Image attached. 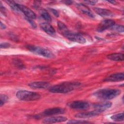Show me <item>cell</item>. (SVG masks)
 <instances>
[{
	"label": "cell",
	"instance_id": "obj_1",
	"mask_svg": "<svg viewBox=\"0 0 124 124\" xmlns=\"http://www.w3.org/2000/svg\"><path fill=\"white\" fill-rule=\"evenodd\" d=\"M81 86L78 82H64L49 88V91L53 93H67L70 92Z\"/></svg>",
	"mask_w": 124,
	"mask_h": 124
},
{
	"label": "cell",
	"instance_id": "obj_2",
	"mask_svg": "<svg viewBox=\"0 0 124 124\" xmlns=\"http://www.w3.org/2000/svg\"><path fill=\"white\" fill-rule=\"evenodd\" d=\"M121 93V91L116 89H102L94 92L93 95L96 98L102 100L113 99Z\"/></svg>",
	"mask_w": 124,
	"mask_h": 124
},
{
	"label": "cell",
	"instance_id": "obj_3",
	"mask_svg": "<svg viewBox=\"0 0 124 124\" xmlns=\"http://www.w3.org/2000/svg\"><path fill=\"white\" fill-rule=\"evenodd\" d=\"M16 96L19 99L27 101L37 100L41 98L40 94L26 90L18 91L16 93Z\"/></svg>",
	"mask_w": 124,
	"mask_h": 124
},
{
	"label": "cell",
	"instance_id": "obj_4",
	"mask_svg": "<svg viewBox=\"0 0 124 124\" xmlns=\"http://www.w3.org/2000/svg\"><path fill=\"white\" fill-rule=\"evenodd\" d=\"M26 47L30 51L46 58H54L55 57L54 53L47 49L33 45H28Z\"/></svg>",
	"mask_w": 124,
	"mask_h": 124
},
{
	"label": "cell",
	"instance_id": "obj_5",
	"mask_svg": "<svg viewBox=\"0 0 124 124\" xmlns=\"http://www.w3.org/2000/svg\"><path fill=\"white\" fill-rule=\"evenodd\" d=\"M62 34L65 38L73 42H75L80 44H84L86 42L85 38L81 35L70 31L68 30L62 32Z\"/></svg>",
	"mask_w": 124,
	"mask_h": 124
},
{
	"label": "cell",
	"instance_id": "obj_6",
	"mask_svg": "<svg viewBox=\"0 0 124 124\" xmlns=\"http://www.w3.org/2000/svg\"><path fill=\"white\" fill-rule=\"evenodd\" d=\"M68 106L74 109L85 110L88 109L89 108L90 105L87 101L78 100L74 101L69 103L68 104Z\"/></svg>",
	"mask_w": 124,
	"mask_h": 124
},
{
	"label": "cell",
	"instance_id": "obj_7",
	"mask_svg": "<svg viewBox=\"0 0 124 124\" xmlns=\"http://www.w3.org/2000/svg\"><path fill=\"white\" fill-rule=\"evenodd\" d=\"M104 110L99 108H95V109L86 112L79 113L75 115V117L78 118H88L94 117L95 116L98 115L100 113H102Z\"/></svg>",
	"mask_w": 124,
	"mask_h": 124
},
{
	"label": "cell",
	"instance_id": "obj_8",
	"mask_svg": "<svg viewBox=\"0 0 124 124\" xmlns=\"http://www.w3.org/2000/svg\"><path fill=\"white\" fill-rule=\"evenodd\" d=\"M115 21L110 19H106L102 21L98 25L97 28V31L98 32H102L107 29H110L114 25H115Z\"/></svg>",
	"mask_w": 124,
	"mask_h": 124
},
{
	"label": "cell",
	"instance_id": "obj_9",
	"mask_svg": "<svg viewBox=\"0 0 124 124\" xmlns=\"http://www.w3.org/2000/svg\"><path fill=\"white\" fill-rule=\"evenodd\" d=\"M65 112V109L62 108L56 107L49 108L46 109L42 113V114L44 116H52L54 115L63 114Z\"/></svg>",
	"mask_w": 124,
	"mask_h": 124
},
{
	"label": "cell",
	"instance_id": "obj_10",
	"mask_svg": "<svg viewBox=\"0 0 124 124\" xmlns=\"http://www.w3.org/2000/svg\"><path fill=\"white\" fill-rule=\"evenodd\" d=\"M18 7L20 12H22L23 13H24V14L26 16L27 18L32 19H35L36 18V14L28 7L20 4H18Z\"/></svg>",
	"mask_w": 124,
	"mask_h": 124
},
{
	"label": "cell",
	"instance_id": "obj_11",
	"mask_svg": "<svg viewBox=\"0 0 124 124\" xmlns=\"http://www.w3.org/2000/svg\"><path fill=\"white\" fill-rule=\"evenodd\" d=\"M124 79V74L123 73H117L108 76L104 80L108 82H118L123 80Z\"/></svg>",
	"mask_w": 124,
	"mask_h": 124
},
{
	"label": "cell",
	"instance_id": "obj_12",
	"mask_svg": "<svg viewBox=\"0 0 124 124\" xmlns=\"http://www.w3.org/2000/svg\"><path fill=\"white\" fill-rule=\"evenodd\" d=\"M76 6L77 8L82 13L87 15L90 17L94 18L95 15L92 11L85 5L83 3H77Z\"/></svg>",
	"mask_w": 124,
	"mask_h": 124
},
{
	"label": "cell",
	"instance_id": "obj_13",
	"mask_svg": "<svg viewBox=\"0 0 124 124\" xmlns=\"http://www.w3.org/2000/svg\"><path fill=\"white\" fill-rule=\"evenodd\" d=\"M29 86L34 89H47L48 88L50 84L46 81H34L29 83Z\"/></svg>",
	"mask_w": 124,
	"mask_h": 124
},
{
	"label": "cell",
	"instance_id": "obj_14",
	"mask_svg": "<svg viewBox=\"0 0 124 124\" xmlns=\"http://www.w3.org/2000/svg\"><path fill=\"white\" fill-rule=\"evenodd\" d=\"M67 120L66 117L63 116H53L50 117L46 118L43 121V123L45 124H52L56 123L63 122Z\"/></svg>",
	"mask_w": 124,
	"mask_h": 124
},
{
	"label": "cell",
	"instance_id": "obj_15",
	"mask_svg": "<svg viewBox=\"0 0 124 124\" xmlns=\"http://www.w3.org/2000/svg\"><path fill=\"white\" fill-rule=\"evenodd\" d=\"M41 28L44 30L46 33L50 35H54L56 31L52 25L47 22H43L40 24Z\"/></svg>",
	"mask_w": 124,
	"mask_h": 124
},
{
	"label": "cell",
	"instance_id": "obj_16",
	"mask_svg": "<svg viewBox=\"0 0 124 124\" xmlns=\"http://www.w3.org/2000/svg\"><path fill=\"white\" fill-rule=\"evenodd\" d=\"M94 11L102 17H112L114 15L111 11L106 9L96 7L94 8Z\"/></svg>",
	"mask_w": 124,
	"mask_h": 124
},
{
	"label": "cell",
	"instance_id": "obj_17",
	"mask_svg": "<svg viewBox=\"0 0 124 124\" xmlns=\"http://www.w3.org/2000/svg\"><path fill=\"white\" fill-rule=\"evenodd\" d=\"M107 58L114 61H122L124 60V54L120 53L110 54L107 56Z\"/></svg>",
	"mask_w": 124,
	"mask_h": 124
},
{
	"label": "cell",
	"instance_id": "obj_18",
	"mask_svg": "<svg viewBox=\"0 0 124 124\" xmlns=\"http://www.w3.org/2000/svg\"><path fill=\"white\" fill-rule=\"evenodd\" d=\"M112 106V103L110 102H102L101 103L96 104L93 105V107L95 108H99L103 109V110H105L106 109L110 108Z\"/></svg>",
	"mask_w": 124,
	"mask_h": 124
},
{
	"label": "cell",
	"instance_id": "obj_19",
	"mask_svg": "<svg viewBox=\"0 0 124 124\" xmlns=\"http://www.w3.org/2000/svg\"><path fill=\"white\" fill-rule=\"evenodd\" d=\"M40 15L41 17L44 20H45L46 21L48 22H50L51 21L52 19H51V17L50 16V15L45 9H41L40 11Z\"/></svg>",
	"mask_w": 124,
	"mask_h": 124
},
{
	"label": "cell",
	"instance_id": "obj_20",
	"mask_svg": "<svg viewBox=\"0 0 124 124\" xmlns=\"http://www.w3.org/2000/svg\"><path fill=\"white\" fill-rule=\"evenodd\" d=\"M110 118L115 122H122L124 121V113H119L111 116Z\"/></svg>",
	"mask_w": 124,
	"mask_h": 124
},
{
	"label": "cell",
	"instance_id": "obj_21",
	"mask_svg": "<svg viewBox=\"0 0 124 124\" xmlns=\"http://www.w3.org/2000/svg\"><path fill=\"white\" fill-rule=\"evenodd\" d=\"M6 2L8 4L11 9H12L14 11L16 12H19L20 11L18 7V4L16 3L15 1L12 0H7L6 1Z\"/></svg>",
	"mask_w": 124,
	"mask_h": 124
},
{
	"label": "cell",
	"instance_id": "obj_22",
	"mask_svg": "<svg viewBox=\"0 0 124 124\" xmlns=\"http://www.w3.org/2000/svg\"><path fill=\"white\" fill-rule=\"evenodd\" d=\"M110 29L112 31H114L116 32H123L124 31V26L122 25H114Z\"/></svg>",
	"mask_w": 124,
	"mask_h": 124
},
{
	"label": "cell",
	"instance_id": "obj_23",
	"mask_svg": "<svg viewBox=\"0 0 124 124\" xmlns=\"http://www.w3.org/2000/svg\"><path fill=\"white\" fill-rule=\"evenodd\" d=\"M8 97L6 95L1 94L0 95V106L2 107L8 101Z\"/></svg>",
	"mask_w": 124,
	"mask_h": 124
},
{
	"label": "cell",
	"instance_id": "obj_24",
	"mask_svg": "<svg viewBox=\"0 0 124 124\" xmlns=\"http://www.w3.org/2000/svg\"><path fill=\"white\" fill-rule=\"evenodd\" d=\"M58 26L59 30L62 32V33L68 30L66 25L62 22H60V21L58 22Z\"/></svg>",
	"mask_w": 124,
	"mask_h": 124
},
{
	"label": "cell",
	"instance_id": "obj_25",
	"mask_svg": "<svg viewBox=\"0 0 124 124\" xmlns=\"http://www.w3.org/2000/svg\"><path fill=\"white\" fill-rule=\"evenodd\" d=\"M13 62L15 65L19 68H24L25 67L23 63L19 60H15Z\"/></svg>",
	"mask_w": 124,
	"mask_h": 124
},
{
	"label": "cell",
	"instance_id": "obj_26",
	"mask_svg": "<svg viewBox=\"0 0 124 124\" xmlns=\"http://www.w3.org/2000/svg\"><path fill=\"white\" fill-rule=\"evenodd\" d=\"M89 123L84 120H70L67 122L68 124H86Z\"/></svg>",
	"mask_w": 124,
	"mask_h": 124
},
{
	"label": "cell",
	"instance_id": "obj_27",
	"mask_svg": "<svg viewBox=\"0 0 124 124\" xmlns=\"http://www.w3.org/2000/svg\"><path fill=\"white\" fill-rule=\"evenodd\" d=\"M0 46L1 48H8L10 46V44L7 42H3V43H1L0 44Z\"/></svg>",
	"mask_w": 124,
	"mask_h": 124
},
{
	"label": "cell",
	"instance_id": "obj_28",
	"mask_svg": "<svg viewBox=\"0 0 124 124\" xmlns=\"http://www.w3.org/2000/svg\"><path fill=\"white\" fill-rule=\"evenodd\" d=\"M27 20L28 21V22L31 24V26L33 27V28H35L36 27V25L35 24V23L32 20V19H30V18H26Z\"/></svg>",
	"mask_w": 124,
	"mask_h": 124
},
{
	"label": "cell",
	"instance_id": "obj_29",
	"mask_svg": "<svg viewBox=\"0 0 124 124\" xmlns=\"http://www.w3.org/2000/svg\"><path fill=\"white\" fill-rule=\"evenodd\" d=\"M85 2L90 5H93L95 4L97 2V0H87V1H85Z\"/></svg>",
	"mask_w": 124,
	"mask_h": 124
},
{
	"label": "cell",
	"instance_id": "obj_30",
	"mask_svg": "<svg viewBox=\"0 0 124 124\" xmlns=\"http://www.w3.org/2000/svg\"><path fill=\"white\" fill-rule=\"evenodd\" d=\"M51 11V12L57 17H58L59 16V13L58 12V11H57L55 9H49Z\"/></svg>",
	"mask_w": 124,
	"mask_h": 124
},
{
	"label": "cell",
	"instance_id": "obj_31",
	"mask_svg": "<svg viewBox=\"0 0 124 124\" xmlns=\"http://www.w3.org/2000/svg\"><path fill=\"white\" fill-rule=\"evenodd\" d=\"M0 11H1V13L3 14V15H6V14H5V8L4 7H3L2 5V4L1 3V2H0Z\"/></svg>",
	"mask_w": 124,
	"mask_h": 124
},
{
	"label": "cell",
	"instance_id": "obj_32",
	"mask_svg": "<svg viewBox=\"0 0 124 124\" xmlns=\"http://www.w3.org/2000/svg\"><path fill=\"white\" fill-rule=\"evenodd\" d=\"M62 2H63L64 4L67 5H70L72 3L73 1L71 0H66V1H62Z\"/></svg>",
	"mask_w": 124,
	"mask_h": 124
},
{
	"label": "cell",
	"instance_id": "obj_33",
	"mask_svg": "<svg viewBox=\"0 0 124 124\" xmlns=\"http://www.w3.org/2000/svg\"><path fill=\"white\" fill-rule=\"evenodd\" d=\"M34 6L35 7H39V6L40 5V1H34Z\"/></svg>",
	"mask_w": 124,
	"mask_h": 124
},
{
	"label": "cell",
	"instance_id": "obj_34",
	"mask_svg": "<svg viewBox=\"0 0 124 124\" xmlns=\"http://www.w3.org/2000/svg\"><path fill=\"white\" fill-rule=\"evenodd\" d=\"M0 28H1V29H6V26L4 24H3L2 23V22H0Z\"/></svg>",
	"mask_w": 124,
	"mask_h": 124
},
{
	"label": "cell",
	"instance_id": "obj_35",
	"mask_svg": "<svg viewBox=\"0 0 124 124\" xmlns=\"http://www.w3.org/2000/svg\"><path fill=\"white\" fill-rule=\"evenodd\" d=\"M108 2H110L112 4H115L116 3V1H114V0H108Z\"/></svg>",
	"mask_w": 124,
	"mask_h": 124
}]
</instances>
